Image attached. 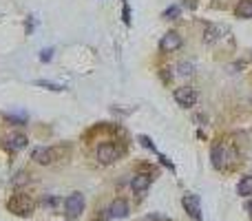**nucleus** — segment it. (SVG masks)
<instances>
[{
    "instance_id": "nucleus-8",
    "label": "nucleus",
    "mask_w": 252,
    "mask_h": 221,
    "mask_svg": "<svg viewBox=\"0 0 252 221\" xmlns=\"http://www.w3.org/2000/svg\"><path fill=\"white\" fill-rule=\"evenodd\" d=\"M150 184H153V177L146 175V172H137V175L133 177V181H131V188H133V193L135 194H144L146 190L150 188Z\"/></svg>"
},
{
    "instance_id": "nucleus-3",
    "label": "nucleus",
    "mask_w": 252,
    "mask_h": 221,
    "mask_svg": "<svg viewBox=\"0 0 252 221\" xmlns=\"http://www.w3.org/2000/svg\"><path fill=\"white\" fill-rule=\"evenodd\" d=\"M84 210V194L82 193H71L69 197L64 199V212L69 219H75L80 217Z\"/></svg>"
},
{
    "instance_id": "nucleus-22",
    "label": "nucleus",
    "mask_w": 252,
    "mask_h": 221,
    "mask_svg": "<svg viewBox=\"0 0 252 221\" xmlns=\"http://www.w3.org/2000/svg\"><path fill=\"white\" fill-rule=\"evenodd\" d=\"M246 210H248V215L252 217V201H248V206H246Z\"/></svg>"
},
{
    "instance_id": "nucleus-14",
    "label": "nucleus",
    "mask_w": 252,
    "mask_h": 221,
    "mask_svg": "<svg viewBox=\"0 0 252 221\" xmlns=\"http://www.w3.org/2000/svg\"><path fill=\"white\" fill-rule=\"evenodd\" d=\"M219 33H221L219 27H215V25H206V31H203V40H206V42H215V40L219 38Z\"/></svg>"
},
{
    "instance_id": "nucleus-13",
    "label": "nucleus",
    "mask_w": 252,
    "mask_h": 221,
    "mask_svg": "<svg viewBox=\"0 0 252 221\" xmlns=\"http://www.w3.org/2000/svg\"><path fill=\"white\" fill-rule=\"evenodd\" d=\"M234 11H237L239 18H252V0H241Z\"/></svg>"
},
{
    "instance_id": "nucleus-2",
    "label": "nucleus",
    "mask_w": 252,
    "mask_h": 221,
    "mask_svg": "<svg viewBox=\"0 0 252 221\" xmlns=\"http://www.w3.org/2000/svg\"><path fill=\"white\" fill-rule=\"evenodd\" d=\"M210 159H212V166L217 170H224L228 166V159H230V153H228V146L224 141H215L212 144V150H210Z\"/></svg>"
},
{
    "instance_id": "nucleus-18",
    "label": "nucleus",
    "mask_w": 252,
    "mask_h": 221,
    "mask_svg": "<svg viewBox=\"0 0 252 221\" xmlns=\"http://www.w3.org/2000/svg\"><path fill=\"white\" fill-rule=\"evenodd\" d=\"M140 144L144 146V148H148V150H155V144L150 141V137H146V135H140Z\"/></svg>"
},
{
    "instance_id": "nucleus-6",
    "label": "nucleus",
    "mask_w": 252,
    "mask_h": 221,
    "mask_svg": "<svg viewBox=\"0 0 252 221\" xmlns=\"http://www.w3.org/2000/svg\"><path fill=\"white\" fill-rule=\"evenodd\" d=\"M181 203H184L186 212H188V215L193 217L195 221H201V203H199V197H197V194H193V193L184 194Z\"/></svg>"
},
{
    "instance_id": "nucleus-12",
    "label": "nucleus",
    "mask_w": 252,
    "mask_h": 221,
    "mask_svg": "<svg viewBox=\"0 0 252 221\" xmlns=\"http://www.w3.org/2000/svg\"><path fill=\"white\" fill-rule=\"evenodd\" d=\"M237 193L241 194V197H248V194H252V175L241 177V181L237 184Z\"/></svg>"
},
{
    "instance_id": "nucleus-20",
    "label": "nucleus",
    "mask_w": 252,
    "mask_h": 221,
    "mask_svg": "<svg viewBox=\"0 0 252 221\" xmlns=\"http://www.w3.org/2000/svg\"><path fill=\"white\" fill-rule=\"evenodd\" d=\"M179 73L181 75H190V73H193V64H186V62H181V64H179Z\"/></svg>"
},
{
    "instance_id": "nucleus-9",
    "label": "nucleus",
    "mask_w": 252,
    "mask_h": 221,
    "mask_svg": "<svg viewBox=\"0 0 252 221\" xmlns=\"http://www.w3.org/2000/svg\"><path fill=\"white\" fill-rule=\"evenodd\" d=\"M33 162L42 164V166H47V164H53V159H56V153H53V148H47V146H38V148L33 150Z\"/></svg>"
},
{
    "instance_id": "nucleus-7",
    "label": "nucleus",
    "mask_w": 252,
    "mask_h": 221,
    "mask_svg": "<svg viewBox=\"0 0 252 221\" xmlns=\"http://www.w3.org/2000/svg\"><path fill=\"white\" fill-rule=\"evenodd\" d=\"M181 47V35L177 33V31H168L166 35H162V40H159V49L162 51H177V49Z\"/></svg>"
},
{
    "instance_id": "nucleus-1",
    "label": "nucleus",
    "mask_w": 252,
    "mask_h": 221,
    "mask_svg": "<svg viewBox=\"0 0 252 221\" xmlns=\"http://www.w3.org/2000/svg\"><path fill=\"white\" fill-rule=\"evenodd\" d=\"M7 208H9V212H13L18 217H31V212H33V199L25 193H16L7 201Z\"/></svg>"
},
{
    "instance_id": "nucleus-17",
    "label": "nucleus",
    "mask_w": 252,
    "mask_h": 221,
    "mask_svg": "<svg viewBox=\"0 0 252 221\" xmlns=\"http://www.w3.org/2000/svg\"><path fill=\"white\" fill-rule=\"evenodd\" d=\"M4 119H9V122L18 124V126H22V124L27 122V117H25V115H4Z\"/></svg>"
},
{
    "instance_id": "nucleus-10",
    "label": "nucleus",
    "mask_w": 252,
    "mask_h": 221,
    "mask_svg": "<svg viewBox=\"0 0 252 221\" xmlns=\"http://www.w3.org/2000/svg\"><path fill=\"white\" fill-rule=\"evenodd\" d=\"M109 215L113 217V219H124V217H128V203L124 201V199H115L109 208Z\"/></svg>"
},
{
    "instance_id": "nucleus-19",
    "label": "nucleus",
    "mask_w": 252,
    "mask_h": 221,
    "mask_svg": "<svg viewBox=\"0 0 252 221\" xmlns=\"http://www.w3.org/2000/svg\"><path fill=\"white\" fill-rule=\"evenodd\" d=\"M53 57V49H44V51H40V60L42 62H49Z\"/></svg>"
},
{
    "instance_id": "nucleus-16",
    "label": "nucleus",
    "mask_w": 252,
    "mask_h": 221,
    "mask_svg": "<svg viewBox=\"0 0 252 221\" xmlns=\"http://www.w3.org/2000/svg\"><path fill=\"white\" fill-rule=\"evenodd\" d=\"M177 16H179V7H177V4H172V7H168L166 11H164V18H166V20H175Z\"/></svg>"
},
{
    "instance_id": "nucleus-21",
    "label": "nucleus",
    "mask_w": 252,
    "mask_h": 221,
    "mask_svg": "<svg viewBox=\"0 0 252 221\" xmlns=\"http://www.w3.org/2000/svg\"><path fill=\"white\" fill-rule=\"evenodd\" d=\"M124 22H131V11H128V7H124Z\"/></svg>"
},
{
    "instance_id": "nucleus-5",
    "label": "nucleus",
    "mask_w": 252,
    "mask_h": 221,
    "mask_svg": "<svg viewBox=\"0 0 252 221\" xmlns=\"http://www.w3.org/2000/svg\"><path fill=\"white\" fill-rule=\"evenodd\" d=\"M95 157L100 164H113L119 157V150L115 144H100L95 150Z\"/></svg>"
},
{
    "instance_id": "nucleus-4",
    "label": "nucleus",
    "mask_w": 252,
    "mask_h": 221,
    "mask_svg": "<svg viewBox=\"0 0 252 221\" xmlns=\"http://www.w3.org/2000/svg\"><path fill=\"white\" fill-rule=\"evenodd\" d=\"M175 102L181 106V109H190V106L197 104V91L190 86L175 88Z\"/></svg>"
},
{
    "instance_id": "nucleus-15",
    "label": "nucleus",
    "mask_w": 252,
    "mask_h": 221,
    "mask_svg": "<svg viewBox=\"0 0 252 221\" xmlns=\"http://www.w3.org/2000/svg\"><path fill=\"white\" fill-rule=\"evenodd\" d=\"M38 86H44V88H49V91H64V86L62 84H56V82H47V80H38Z\"/></svg>"
},
{
    "instance_id": "nucleus-11",
    "label": "nucleus",
    "mask_w": 252,
    "mask_h": 221,
    "mask_svg": "<svg viewBox=\"0 0 252 221\" xmlns=\"http://www.w3.org/2000/svg\"><path fill=\"white\" fill-rule=\"evenodd\" d=\"M27 135H22V133H13V135L7 137V141H4V146H7L9 150H22L27 146Z\"/></svg>"
}]
</instances>
